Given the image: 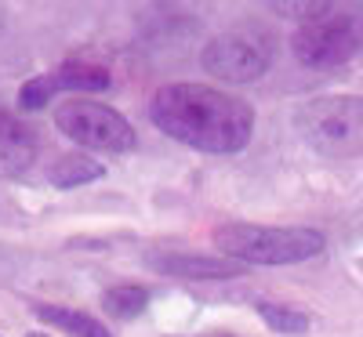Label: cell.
<instances>
[{
	"instance_id": "cell-3",
	"label": "cell",
	"mask_w": 363,
	"mask_h": 337,
	"mask_svg": "<svg viewBox=\"0 0 363 337\" xmlns=\"http://www.w3.org/2000/svg\"><path fill=\"white\" fill-rule=\"evenodd\" d=\"M215 243L240 265H298L323 251L320 232L294 225H222L215 229Z\"/></svg>"
},
{
	"instance_id": "cell-8",
	"label": "cell",
	"mask_w": 363,
	"mask_h": 337,
	"mask_svg": "<svg viewBox=\"0 0 363 337\" xmlns=\"http://www.w3.org/2000/svg\"><path fill=\"white\" fill-rule=\"evenodd\" d=\"M145 265L167 272V275H186V280H229L240 275L244 265L229 258H211V254H178V251H149Z\"/></svg>"
},
{
	"instance_id": "cell-13",
	"label": "cell",
	"mask_w": 363,
	"mask_h": 337,
	"mask_svg": "<svg viewBox=\"0 0 363 337\" xmlns=\"http://www.w3.org/2000/svg\"><path fill=\"white\" fill-rule=\"evenodd\" d=\"M258 312L262 319L277 330V333H306L309 330V319L306 312H294L287 304H277V301H258Z\"/></svg>"
},
{
	"instance_id": "cell-2",
	"label": "cell",
	"mask_w": 363,
	"mask_h": 337,
	"mask_svg": "<svg viewBox=\"0 0 363 337\" xmlns=\"http://www.w3.org/2000/svg\"><path fill=\"white\" fill-rule=\"evenodd\" d=\"M294 131L327 160H349L363 152V98L323 95L294 113Z\"/></svg>"
},
{
	"instance_id": "cell-6",
	"label": "cell",
	"mask_w": 363,
	"mask_h": 337,
	"mask_svg": "<svg viewBox=\"0 0 363 337\" xmlns=\"http://www.w3.org/2000/svg\"><path fill=\"white\" fill-rule=\"evenodd\" d=\"M200 62L211 76H218V80L251 84L269 69L272 51H269L265 40H255V37H215L203 47Z\"/></svg>"
},
{
	"instance_id": "cell-15",
	"label": "cell",
	"mask_w": 363,
	"mask_h": 337,
	"mask_svg": "<svg viewBox=\"0 0 363 337\" xmlns=\"http://www.w3.org/2000/svg\"><path fill=\"white\" fill-rule=\"evenodd\" d=\"M29 337H51V333H29Z\"/></svg>"
},
{
	"instance_id": "cell-12",
	"label": "cell",
	"mask_w": 363,
	"mask_h": 337,
	"mask_svg": "<svg viewBox=\"0 0 363 337\" xmlns=\"http://www.w3.org/2000/svg\"><path fill=\"white\" fill-rule=\"evenodd\" d=\"M145 301H149V294L142 290V287H113V290H106V297H102V304H106V312L113 316V319H135L142 309H145Z\"/></svg>"
},
{
	"instance_id": "cell-16",
	"label": "cell",
	"mask_w": 363,
	"mask_h": 337,
	"mask_svg": "<svg viewBox=\"0 0 363 337\" xmlns=\"http://www.w3.org/2000/svg\"><path fill=\"white\" fill-rule=\"evenodd\" d=\"M215 337H229V333H215Z\"/></svg>"
},
{
	"instance_id": "cell-9",
	"label": "cell",
	"mask_w": 363,
	"mask_h": 337,
	"mask_svg": "<svg viewBox=\"0 0 363 337\" xmlns=\"http://www.w3.org/2000/svg\"><path fill=\"white\" fill-rule=\"evenodd\" d=\"M37 138L22 120L0 113V178H18L33 167Z\"/></svg>"
},
{
	"instance_id": "cell-1",
	"label": "cell",
	"mask_w": 363,
	"mask_h": 337,
	"mask_svg": "<svg viewBox=\"0 0 363 337\" xmlns=\"http://www.w3.org/2000/svg\"><path fill=\"white\" fill-rule=\"evenodd\" d=\"M153 124L200 152H240L255 135V109L207 84H167L149 102Z\"/></svg>"
},
{
	"instance_id": "cell-14",
	"label": "cell",
	"mask_w": 363,
	"mask_h": 337,
	"mask_svg": "<svg viewBox=\"0 0 363 337\" xmlns=\"http://www.w3.org/2000/svg\"><path fill=\"white\" fill-rule=\"evenodd\" d=\"M272 8H277L280 15H306L309 22L330 11V4H294V0H287V4H272Z\"/></svg>"
},
{
	"instance_id": "cell-4",
	"label": "cell",
	"mask_w": 363,
	"mask_h": 337,
	"mask_svg": "<svg viewBox=\"0 0 363 337\" xmlns=\"http://www.w3.org/2000/svg\"><path fill=\"white\" fill-rule=\"evenodd\" d=\"M55 127L66 138H73L84 149L99 152H131L138 145L135 127L116 109L91 102V98H69L55 109Z\"/></svg>"
},
{
	"instance_id": "cell-10",
	"label": "cell",
	"mask_w": 363,
	"mask_h": 337,
	"mask_svg": "<svg viewBox=\"0 0 363 337\" xmlns=\"http://www.w3.org/2000/svg\"><path fill=\"white\" fill-rule=\"evenodd\" d=\"M37 319L66 330L69 337H113L99 319H91L87 312H77V309H58V304H37Z\"/></svg>"
},
{
	"instance_id": "cell-7",
	"label": "cell",
	"mask_w": 363,
	"mask_h": 337,
	"mask_svg": "<svg viewBox=\"0 0 363 337\" xmlns=\"http://www.w3.org/2000/svg\"><path fill=\"white\" fill-rule=\"evenodd\" d=\"M109 87V69L102 66H87V62H66L44 76L26 80L18 91L22 109H44L58 91H106Z\"/></svg>"
},
{
	"instance_id": "cell-11",
	"label": "cell",
	"mask_w": 363,
	"mask_h": 337,
	"mask_svg": "<svg viewBox=\"0 0 363 337\" xmlns=\"http://www.w3.org/2000/svg\"><path fill=\"white\" fill-rule=\"evenodd\" d=\"M48 178L55 189H77V185H87V181L102 178V164H95L91 156H80V152H66V156H58L51 164Z\"/></svg>"
},
{
	"instance_id": "cell-5",
	"label": "cell",
	"mask_w": 363,
	"mask_h": 337,
	"mask_svg": "<svg viewBox=\"0 0 363 337\" xmlns=\"http://www.w3.org/2000/svg\"><path fill=\"white\" fill-rule=\"evenodd\" d=\"M363 44V22L356 15H342V11H327L313 22H306L294 33L291 47L294 58L309 69H335L359 51Z\"/></svg>"
}]
</instances>
